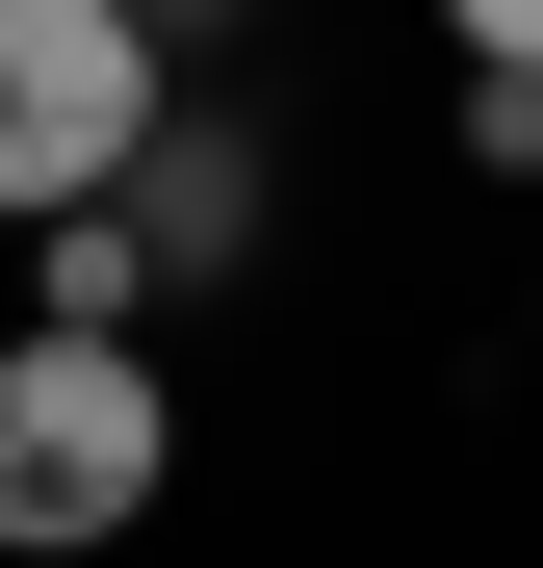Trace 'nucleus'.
Here are the masks:
<instances>
[{
  "label": "nucleus",
  "instance_id": "7ed1b4c3",
  "mask_svg": "<svg viewBox=\"0 0 543 568\" xmlns=\"http://www.w3.org/2000/svg\"><path fill=\"white\" fill-rule=\"evenodd\" d=\"M440 27H466V78H543V0H440Z\"/></svg>",
  "mask_w": 543,
  "mask_h": 568
},
{
  "label": "nucleus",
  "instance_id": "f03ea898",
  "mask_svg": "<svg viewBox=\"0 0 543 568\" xmlns=\"http://www.w3.org/2000/svg\"><path fill=\"white\" fill-rule=\"evenodd\" d=\"M181 130V27L155 0H0V207H130V155Z\"/></svg>",
  "mask_w": 543,
  "mask_h": 568
},
{
  "label": "nucleus",
  "instance_id": "f257e3e1",
  "mask_svg": "<svg viewBox=\"0 0 543 568\" xmlns=\"http://www.w3.org/2000/svg\"><path fill=\"white\" fill-rule=\"evenodd\" d=\"M155 465H181L155 336H78V311L0 336V542H130V517H155Z\"/></svg>",
  "mask_w": 543,
  "mask_h": 568
}]
</instances>
